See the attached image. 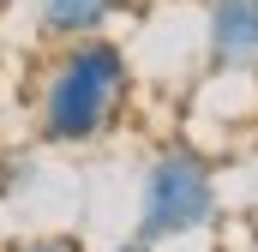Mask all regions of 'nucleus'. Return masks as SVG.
<instances>
[{
	"label": "nucleus",
	"mask_w": 258,
	"mask_h": 252,
	"mask_svg": "<svg viewBox=\"0 0 258 252\" xmlns=\"http://www.w3.org/2000/svg\"><path fill=\"white\" fill-rule=\"evenodd\" d=\"M0 252H84V240L78 234H30V240H12Z\"/></svg>",
	"instance_id": "5"
},
{
	"label": "nucleus",
	"mask_w": 258,
	"mask_h": 252,
	"mask_svg": "<svg viewBox=\"0 0 258 252\" xmlns=\"http://www.w3.org/2000/svg\"><path fill=\"white\" fill-rule=\"evenodd\" d=\"M210 60L222 72L258 66V0H210Z\"/></svg>",
	"instance_id": "3"
},
{
	"label": "nucleus",
	"mask_w": 258,
	"mask_h": 252,
	"mask_svg": "<svg viewBox=\"0 0 258 252\" xmlns=\"http://www.w3.org/2000/svg\"><path fill=\"white\" fill-rule=\"evenodd\" d=\"M114 252H150V240H138V234H132V240H120Z\"/></svg>",
	"instance_id": "6"
},
{
	"label": "nucleus",
	"mask_w": 258,
	"mask_h": 252,
	"mask_svg": "<svg viewBox=\"0 0 258 252\" xmlns=\"http://www.w3.org/2000/svg\"><path fill=\"white\" fill-rule=\"evenodd\" d=\"M126 0H42V36H54V42H72V36H90V30H102L114 12H120Z\"/></svg>",
	"instance_id": "4"
},
{
	"label": "nucleus",
	"mask_w": 258,
	"mask_h": 252,
	"mask_svg": "<svg viewBox=\"0 0 258 252\" xmlns=\"http://www.w3.org/2000/svg\"><path fill=\"white\" fill-rule=\"evenodd\" d=\"M132 102V60L120 42H108L102 30L60 42V54L42 72L36 90V132L42 144H96L102 132H114Z\"/></svg>",
	"instance_id": "1"
},
{
	"label": "nucleus",
	"mask_w": 258,
	"mask_h": 252,
	"mask_svg": "<svg viewBox=\"0 0 258 252\" xmlns=\"http://www.w3.org/2000/svg\"><path fill=\"white\" fill-rule=\"evenodd\" d=\"M216 216V174L192 144H168L138 186V240H186Z\"/></svg>",
	"instance_id": "2"
}]
</instances>
